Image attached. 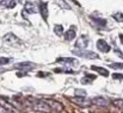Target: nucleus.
<instances>
[{"mask_svg": "<svg viewBox=\"0 0 123 113\" xmlns=\"http://www.w3.org/2000/svg\"><path fill=\"white\" fill-rule=\"evenodd\" d=\"M10 58L8 57H0V66H5V64H8L10 63Z\"/></svg>", "mask_w": 123, "mask_h": 113, "instance_id": "nucleus-22", "label": "nucleus"}, {"mask_svg": "<svg viewBox=\"0 0 123 113\" xmlns=\"http://www.w3.org/2000/svg\"><path fill=\"white\" fill-rule=\"evenodd\" d=\"M73 101L75 102V104H78V105H80V106H88V105H91L92 102H91V100H88V99H86V98H84V95L82 96H75L74 99H73Z\"/></svg>", "mask_w": 123, "mask_h": 113, "instance_id": "nucleus-8", "label": "nucleus"}, {"mask_svg": "<svg viewBox=\"0 0 123 113\" xmlns=\"http://www.w3.org/2000/svg\"><path fill=\"white\" fill-rule=\"evenodd\" d=\"M77 29L75 28H71L67 32H65V39L66 40H72V39H74V37H75V35H77Z\"/></svg>", "mask_w": 123, "mask_h": 113, "instance_id": "nucleus-13", "label": "nucleus"}, {"mask_svg": "<svg viewBox=\"0 0 123 113\" xmlns=\"http://www.w3.org/2000/svg\"><path fill=\"white\" fill-rule=\"evenodd\" d=\"M112 79H115V80H123V74H112Z\"/></svg>", "mask_w": 123, "mask_h": 113, "instance_id": "nucleus-24", "label": "nucleus"}, {"mask_svg": "<svg viewBox=\"0 0 123 113\" xmlns=\"http://www.w3.org/2000/svg\"><path fill=\"white\" fill-rule=\"evenodd\" d=\"M91 18L93 19V22H94L97 25H99V26H102V28L106 26V20H105V19H103V18H97V17H93V16H91Z\"/></svg>", "mask_w": 123, "mask_h": 113, "instance_id": "nucleus-17", "label": "nucleus"}, {"mask_svg": "<svg viewBox=\"0 0 123 113\" xmlns=\"http://www.w3.org/2000/svg\"><path fill=\"white\" fill-rule=\"evenodd\" d=\"M2 72H4V70H0V73H2Z\"/></svg>", "mask_w": 123, "mask_h": 113, "instance_id": "nucleus-28", "label": "nucleus"}, {"mask_svg": "<svg viewBox=\"0 0 123 113\" xmlns=\"http://www.w3.org/2000/svg\"><path fill=\"white\" fill-rule=\"evenodd\" d=\"M120 39H121V40H122V43H123V35H122V34H121V35H120Z\"/></svg>", "mask_w": 123, "mask_h": 113, "instance_id": "nucleus-27", "label": "nucleus"}, {"mask_svg": "<svg viewBox=\"0 0 123 113\" xmlns=\"http://www.w3.org/2000/svg\"><path fill=\"white\" fill-rule=\"evenodd\" d=\"M112 18H114L115 20H117L118 23H123V13H121V12L114 13V14H112Z\"/></svg>", "mask_w": 123, "mask_h": 113, "instance_id": "nucleus-18", "label": "nucleus"}, {"mask_svg": "<svg viewBox=\"0 0 123 113\" xmlns=\"http://www.w3.org/2000/svg\"><path fill=\"white\" fill-rule=\"evenodd\" d=\"M91 102L99 106V107H108L110 105V101L106 99V98H103V96H97V98H93L91 99Z\"/></svg>", "mask_w": 123, "mask_h": 113, "instance_id": "nucleus-3", "label": "nucleus"}, {"mask_svg": "<svg viewBox=\"0 0 123 113\" xmlns=\"http://www.w3.org/2000/svg\"><path fill=\"white\" fill-rule=\"evenodd\" d=\"M96 79H97V76L93 75V74H86V75H85V77H82L81 83H85V85L91 83V82H93Z\"/></svg>", "mask_w": 123, "mask_h": 113, "instance_id": "nucleus-16", "label": "nucleus"}, {"mask_svg": "<svg viewBox=\"0 0 123 113\" xmlns=\"http://www.w3.org/2000/svg\"><path fill=\"white\" fill-rule=\"evenodd\" d=\"M87 44H88V38L86 37V36H81V37L78 39V42L75 43V46L77 48H86L87 46Z\"/></svg>", "mask_w": 123, "mask_h": 113, "instance_id": "nucleus-12", "label": "nucleus"}, {"mask_svg": "<svg viewBox=\"0 0 123 113\" xmlns=\"http://www.w3.org/2000/svg\"><path fill=\"white\" fill-rule=\"evenodd\" d=\"M112 105H114L115 107L120 108V110H123V100L122 99H116V100H114V101H112Z\"/></svg>", "mask_w": 123, "mask_h": 113, "instance_id": "nucleus-19", "label": "nucleus"}, {"mask_svg": "<svg viewBox=\"0 0 123 113\" xmlns=\"http://www.w3.org/2000/svg\"><path fill=\"white\" fill-rule=\"evenodd\" d=\"M57 63H65V64H77V60L75 58H71V57H59L56 60Z\"/></svg>", "mask_w": 123, "mask_h": 113, "instance_id": "nucleus-11", "label": "nucleus"}, {"mask_svg": "<svg viewBox=\"0 0 123 113\" xmlns=\"http://www.w3.org/2000/svg\"><path fill=\"white\" fill-rule=\"evenodd\" d=\"M54 72H55V73H67V74H75V72H74V70H72V69H60V68H56V69H54Z\"/></svg>", "mask_w": 123, "mask_h": 113, "instance_id": "nucleus-21", "label": "nucleus"}, {"mask_svg": "<svg viewBox=\"0 0 123 113\" xmlns=\"http://www.w3.org/2000/svg\"><path fill=\"white\" fill-rule=\"evenodd\" d=\"M23 13H28V14H34L36 13V6L32 2H26L24 6V11Z\"/></svg>", "mask_w": 123, "mask_h": 113, "instance_id": "nucleus-10", "label": "nucleus"}, {"mask_svg": "<svg viewBox=\"0 0 123 113\" xmlns=\"http://www.w3.org/2000/svg\"><path fill=\"white\" fill-rule=\"evenodd\" d=\"M74 55H77V56H80V57H85V58H90V60H93V58H98L99 56L96 54V52H93V51H88V50H73L72 51Z\"/></svg>", "mask_w": 123, "mask_h": 113, "instance_id": "nucleus-1", "label": "nucleus"}, {"mask_svg": "<svg viewBox=\"0 0 123 113\" xmlns=\"http://www.w3.org/2000/svg\"><path fill=\"white\" fill-rule=\"evenodd\" d=\"M97 48H98V50H100L103 52H109L110 51V45L104 39H99L97 42Z\"/></svg>", "mask_w": 123, "mask_h": 113, "instance_id": "nucleus-7", "label": "nucleus"}, {"mask_svg": "<svg viewBox=\"0 0 123 113\" xmlns=\"http://www.w3.org/2000/svg\"><path fill=\"white\" fill-rule=\"evenodd\" d=\"M0 106H1L2 108H5L6 112H16L14 106L11 105L10 102H7V99H2V98H0Z\"/></svg>", "mask_w": 123, "mask_h": 113, "instance_id": "nucleus-6", "label": "nucleus"}, {"mask_svg": "<svg viewBox=\"0 0 123 113\" xmlns=\"http://www.w3.org/2000/svg\"><path fill=\"white\" fill-rule=\"evenodd\" d=\"M36 67V64L35 63H32V62H20V63H16L14 64V68H17V69H22V70H29V69H32V68H35Z\"/></svg>", "mask_w": 123, "mask_h": 113, "instance_id": "nucleus-5", "label": "nucleus"}, {"mask_svg": "<svg viewBox=\"0 0 123 113\" xmlns=\"http://www.w3.org/2000/svg\"><path fill=\"white\" fill-rule=\"evenodd\" d=\"M16 6V1L13 0H4V1H0V7H4V8H13Z\"/></svg>", "mask_w": 123, "mask_h": 113, "instance_id": "nucleus-14", "label": "nucleus"}, {"mask_svg": "<svg viewBox=\"0 0 123 113\" xmlns=\"http://www.w3.org/2000/svg\"><path fill=\"white\" fill-rule=\"evenodd\" d=\"M4 42L7 43V44H10V45H13V46H17V45L20 44V39L17 37V36H14L13 34L5 35L4 36Z\"/></svg>", "mask_w": 123, "mask_h": 113, "instance_id": "nucleus-2", "label": "nucleus"}, {"mask_svg": "<svg viewBox=\"0 0 123 113\" xmlns=\"http://www.w3.org/2000/svg\"><path fill=\"white\" fill-rule=\"evenodd\" d=\"M38 8H40L42 18H43L44 20H47V19H48V5H47L45 2H42L41 1V2L38 4Z\"/></svg>", "mask_w": 123, "mask_h": 113, "instance_id": "nucleus-9", "label": "nucleus"}, {"mask_svg": "<svg viewBox=\"0 0 123 113\" xmlns=\"http://www.w3.org/2000/svg\"><path fill=\"white\" fill-rule=\"evenodd\" d=\"M54 32H55L57 36H61L62 32H63V28H62V25H55V26H54Z\"/></svg>", "mask_w": 123, "mask_h": 113, "instance_id": "nucleus-20", "label": "nucleus"}, {"mask_svg": "<svg viewBox=\"0 0 123 113\" xmlns=\"http://www.w3.org/2000/svg\"><path fill=\"white\" fill-rule=\"evenodd\" d=\"M92 68V70H96L98 74H100V75H103V76H109V72L105 69V68H102V67H97V66H92L91 67Z\"/></svg>", "mask_w": 123, "mask_h": 113, "instance_id": "nucleus-15", "label": "nucleus"}, {"mask_svg": "<svg viewBox=\"0 0 123 113\" xmlns=\"http://www.w3.org/2000/svg\"><path fill=\"white\" fill-rule=\"evenodd\" d=\"M115 52H116L120 57H122V58H123V54H122V52H120V50H118V49H115Z\"/></svg>", "mask_w": 123, "mask_h": 113, "instance_id": "nucleus-26", "label": "nucleus"}, {"mask_svg": "<svg viewBox=\"0 0 123 113\" xmlns=\"http://www.w3.org/2000/svg\"><path fill=\"white\" fill-rule=\"evenodd\" d=\"M48 105H49V107L51 108V111H56V112H61L62 110H63V106L60 104V102H57V101H55V100H51V99H47V100H44Z\"/></svg>", "mask_w": 123, "mask_h": 113, "instance_id": "nucleus-4", "label": "nucleus"}, {"mask_svg": "<svg viewBox=\"0 0 123 113\" xmlns=\"http://www.w3.org/2000/svg\"><path fill=\"white\" fill-rule=\"evenodd\" d=\"M79 94L85 96V95H86V92H85V90H84V92H81V90H75V95H79Z\"/></svg>", "mask_w": 123, "mask_h": 113, "instance_id": "nucleus-25", "label": "nucleus"}, {"mask_svg": "<svg viewBox=\"0 0 123 113\" xmlns=\"http://www.w3.org/2000/svg\"><path fill=\"white\" fill-rule=\"evenodd\" d=\"M110 68H114V69H123V63H111V64H110Z\"/></svg>", "mask_w": 123, "mask_h": 113, "instance_id": "nucleus-23", "label": "nucleus"}]
</instances>
